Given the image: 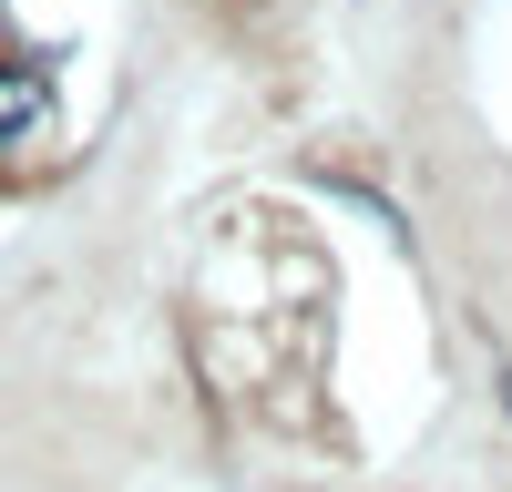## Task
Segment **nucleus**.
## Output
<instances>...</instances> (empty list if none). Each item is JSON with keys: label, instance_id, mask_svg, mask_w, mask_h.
<instances>
[{"label": "nucleus", "instance_id": "nucleus-1", "mask_svg": "<svg viewBox=\"0 0 512 492\" xmlns=\"http://www.w3.org/2000/svg\"><path fill=\"white\" fill-rule=\"evenodd\" d=\"M502 410H512V369H502Z\"/></svg>", "mask_w": 512, "mask_h": 492}]
</instances>
